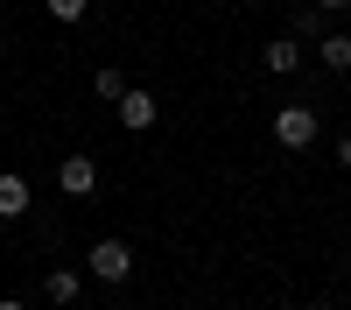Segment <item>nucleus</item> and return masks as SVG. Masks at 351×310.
I'll return each instance as SVG.
<instances>
[{
    "label": "nucleus",
    "instance_id": "1",
    "mask_svg": "<svg viewBox=\"0 0 351 310\" xmlns=\"http://www.w3.org/2000/svg\"><path fill=\"white\" fill-rule=\"evenodd\" d=\"M267 127H274L281 148H309V141H316V113H309V106H281Z\"/></svg>",
    "mask_w": 351,
    "mask_h": 310
},
{
    "label": "nucleus",
    "instance_id": "2",
    "mask_svg": "<svg viewBox=\"0 0 351 310\" xmlns=\"http://www.w3.org/2000/svg\"><path fill=\"white\" fill-rule=\"evenodd\" d=\"M92 275H99V282H127V275H134L127 240H92Z\"/></svg>",
    "mask_w": 351,
    "mask_h": 310
},
{
    "label": "nucleus",
    "instance_id": "3",
    "mask_svg": "<svg viewBox=\"0 0 351 310\" xmlns=\"http://www.w3.org/2000/svg\"><path fill=\"white\" fill-rule=\"evenodd\" d=\"M56 190H64V197H92V190H99V162H92V155H64Z\"/></svg>",
    "mask_w": 351,
    "mask_h": 310
},
{
    "label": "nucleus",
    "instance_id": "4",
    "mask_svg": "<svg viewBox=\"0 0 351 310\" xmlns=\"http://www.w3.org/2000/svg\"><path fill=\"white\" fill-rule=\"evenodd\" d=\"M120 127H155V92H120Z\"/></svg>",
    "mask_w": 351,
    "mask_h": 310
},
{
    "label": "nucleus",
    "instance_id": "5",
    "mask_svg": "<svg viewBox=\"0 0 351 310\" xmlns=\"http://www.w3.org/2000/svg\"><path fill=\"white\" fill-rule=\"evenodd\" d=\"M28 212V177H0V219H21Z\"/></svg>",
    "mask_w": 351,
    "mask_h": 310
},
{
    "label": "nucleus",
    "instance_id": "6",
    "mask_svg": "<svg viewBox=\"0 0 351 310\" xmlns=\"http://www.w3.org/2000/svg\"><path fill=\"white\" fill-rule=\"evenodd\" d=\"M295 64H302V43L295 36H274L267 43V71H295Z\"/></svg>",
    "mask_w": 351,
    "mask_h": 310
},
{
    "label": "nucleus",
    "instance_id": "7",
    "mask_svg": "<svg viewBox=\"0 0 351 310\" xmlns=\"http://www.w3.org/2000/svg\"><path fill=\"white\" fill-rule=\"evenodd\" d=\"M77 289H84V282H77L71 268H56V275L43 282V296H49V303H77Z\"/></svg>",
    "mask_w": 351,
    "mask_h": 310
},
{
    "label": "nucleus",
    "instance_id": "8",
    "mask_svg": "<svg viewBox=\"0 0 351 310\" xmlns=\"http://www.w3.org/2000/svg\"><path fill=\"white\" fill-rule=\"evenodd\" d=\"M324 64L330 71H351V36H324Z\"/></svg>",
    "mask_w": 351,
    "mask_h": 310
},
{
    "label": "nucleus",
    "instance_id": "9",
    "mask_svg": "<svg viewBox=\"0 0 351 310\" xmlns=\"http://www.w3.org/2000/svg\"><path fill=\"white\" fill-rule=\"evenodd\" d=\"M302 36H324V8H309V14H295V43Z\"/></svg>",
    "mask_w": 351,
    "mask_h": 310
},
{
    "label": "nucleus",
    "instance_id": "10",
    "mask_svg": "<svg viewBox=\"0 0 351 310\" xmlns=\"http://www.w3.org/2000/svg\"><path fill=\"white\" fill-rule=\"evenodd\" d=\"M92 85H99V99H120V92H127V78H120V71H99Z\"/></svg>",
    "mask_w": 351,
    "mask_h": 310
},
{
    "label": "nucleus",
    "instance_id": "11",
    "mask_svg": "<svg viewBox=\"0 0 351 310\" xmlns=\"http://www.w3.org/2000/svg\"><path fill=\"white\" fill-rule=\"evenodd\" d=\"M43 8H49L56 21H77V14H84V0H43Z\"/></svg>",
    "mask_w": 351,
    "mask_h": 310
},
{
    "label": "nucleus",
    "instance_id": "12",
    "mask_svg": "<svg viewBox=\"0 0 351 310\" xmlns=\"http://www.w3.org/2000/svg\"><path fill=\"white\" fill-rule=\"evenodd\" d=\"M337 162H344V169H351V134H344V141H337Z\"/></svg>",
    "mask_w": 351,
    "mask_h": 310
},
{
    "label": "nucleus",
    "instance_id": "13",
    "mask_svg": "<svg viewBox=\"0 0 351 310\" xmlns=\"http://www.w3.org/2000/svg\"><path fill=\"white\" fill-rule=\"evenodd\" d=\"M309 8H351V0H309Z\"/></svg>",
    "mask_w": 351,
    "mask_h": 310
},
{
    "label": "nucleus",
    "instance_id": "14",
    "mask_svg": "<svg viewBox=\"0 0 351 310\" xmlns=\"http://www.w3.org/2000/svg\"><path fill=\"white\" fill-rule=\"evenodd\" d=\"M0 310H21V303H14V296H0Z\"/></svg>",
    "mask_w": 351,
    "mask_h": 310
},
{
    "label": "nucleus",
    "instance_id": "15",
    "mask_svg": "<svg viewBox=\"0 0 351 310\" xmlns=\"http://www.w3.org/2000/svg\"><path fill=\"white\" fill-rule=\"evenodd\" d=\"M120 310H134V303H120Z\"/></svg>",
    "mask_w": 351,
    "mask_h": 310
}]
</instances>
